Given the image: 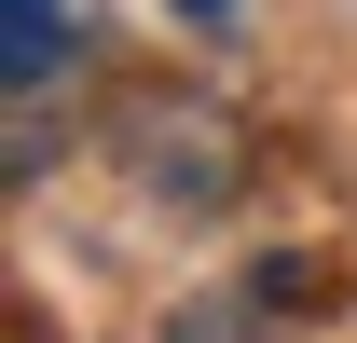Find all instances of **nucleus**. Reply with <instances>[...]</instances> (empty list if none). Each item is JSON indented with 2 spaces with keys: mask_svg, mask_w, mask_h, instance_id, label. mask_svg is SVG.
I'll return each mask as SVG.
<instances>
[{
  "mask_svg": "<svg viewBox=\"0 0 357 343\" xmlns=\"http://www.w3.org/2000/svg\"><path fill=\"white\" fill-rule=\"evenodd\" d=\"M124 165H137L151 206H192V220L248 192V151H234V124L206 110V96H137L124 110Z\"/></svg>",
  "mask_w": 357,
  "mask_h": 343,
  "instance_id": "nucleus-1",
  "label": "nucleus"
},
{
  "mask_svg": "<svg viewBox=\"0 0 357 343\" xmlns=\"http://www.w3.org/2000/svg\"><path fill=\"white\" fill-rule=\"evenodd\" d=\"M55 55H69V0H0V69H14V96H42Z\"/></svg>",
  "mask_w": 357,
  "mask_h": 343,
  "instance_id": "nucleus-2",
  "label": "nucleus"
},
{
  "mask_svg": "<svg viewBox=\"0 0 357 343\" xmlns=\"http://www.w3.org/2000/svg\"><path fill=\"white\" fill-rule=\"evenodd\" d=\"M178 14H234V0H178Z\"/></svg>",
  "mask_w": 357,
  "mask_h": 343,
  "instance_id": "nucleus-3",
  "label": "nucleus"
}]
</instances>
